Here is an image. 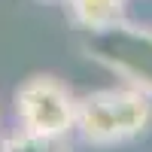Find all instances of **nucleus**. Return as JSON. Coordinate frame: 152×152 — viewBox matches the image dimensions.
I'll list each match as a JSON object with an SVG mask.
<instances>
[{
  "instance_id": "nucleus-4",
  "label": "nucleus",
  "mask_w": 152,
  "mask_h": 152,
  "mask_svg": "<svg viewBox=\"0 0 152 152\" xmlns=\"http://www.w3.org/2000/svg\"><path fill=\"white\" fill-rule=\"evenodd\" d=\"M0 152H73L67 137H40L31 131H15L0 140Z\"/></svg>"
},
{
  "instance_id": "nucleus-2",
  "label": "nucleus",
  "mask_w": 152,
  "mask_h": 152,
  "mask_svg": "<svg viewBox=\"0 0 152 152\" xmlns=\"http://www.w3.org/2000/svg\"><path fill=\"white\" fill-rule=\"evenodd\" d=\"M15 122L40 137H70L76 122V94L52 73H34L15 88Z\"/></svg>"
},
{
  "instance_id": "nucleus-3",
  "label": "nucleus",
  "mask_w": 152,
  "mask_h": 152,
  "mask_svg": "<svg viewBox=\"0 0 152 152\" xmlns=\"http://www.w3.org/2000/svg\"><path fill=\"white\" fill-rule=\"evenodd\" d=\"M73 24L91 31L110 34L125 24V0H64Z\"/></svg>"
},
{
  "instance_id": "nucleus-1",
  "label": "nucleus",
  "mask_w": 152,
  "mask_h": 152,
  "mask_svg": "<svg viewBox=\"0 0 152 152\" xmlns=\"http://www.w3.org/2000/svg\"><path fill=\"white\" fill-rule=\"evenodd\" d=\"M152 125V97L140 88H97L76 97L73 131L88 146H119L143 137Z\"/></svg>"
},
{
  "instance_id": "nucleus-5",
  "label": "nucleus",
  "mask_w": 152,
  "mask_h": 152,
  "mask_svg": "<svg viewBox=\"0 0 152 152\" xmlns=\"http://www.w3.org/2000/svg\"><path fill=\"white\" fill-rule=\"evenodd\" d=\"M43 3H58V0H43Z\"/></svg>"
}]
</instances>
